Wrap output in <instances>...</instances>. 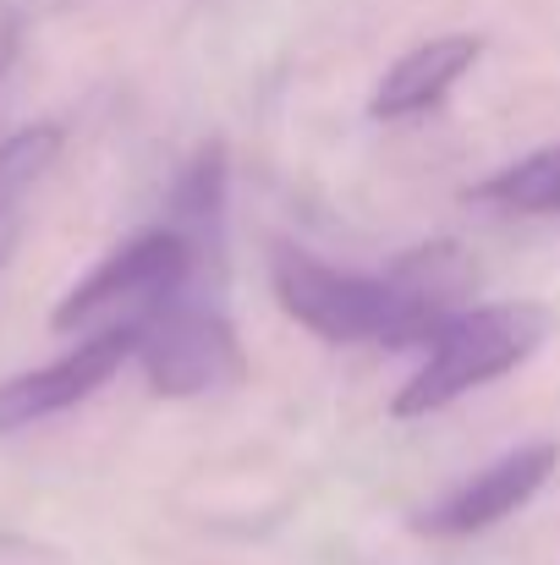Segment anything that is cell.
Here are the masks:
<instances>
[{"label":"cell","mask_w":560,"mask_h":565,"mask_svg":"<svg viewBox=\"0 0 560 565\" xmlns=\"http://www.w3.org/2000/svg\"><path fill=\"white\" fill-rule=\"evenodd\" d=\"M133 352H138V324H110V330L83 335L72 352H61L44 369L0 379V434L33 428L55 412H72L77 401H88L94 390H105L121 374L133 363Z\"/></svg>","instance_id":"5b68a950"},{"label":"cell","mask_w":560,"mask_h":565,"mask_svg":"<svg viewBox=\"0 0 560 565\" xmlns=\"http://www.w3.org/2000/svg\"><path fill=\"white\" fill-rule=\"evenodd\" d=\"M478 55H484V39L478 33H434V39L412 44L373 83L369 116L373 121H406V116L440 110L451 99V88L478 66Z\"/></svg>","instance_id":"ba28073f"},{"label":"cell","mask_w":560,"mask_h":565,"mask_svg":"<svg viewBox=\"0 0 560 565\" xmlns=\"http://www.w3.org/2000/svg\"><path fill=\"white\" fill-rule=\"evenodd\" d=\"M66 132L55 121H39V127H22L0 143V258L11 253V236H17V214L28 203V192L44 182V171L55 166Z\"/></svg>","instance_id":"30bf717a"},{"label":"cell","mask_w":560,"mask_h":565,"mask_svg":"<svg viewBox=\"0 0 560 565\" xmlns=\"http://www.w3.org/2000/svg\"><path fill=\"white\" fill-rule=\"evenodd\" d=\"M560 467V445L539 439V445H517L506 456H495L489 467H478L467 483H456L445 500H434L429 511L412 516V533L423 539H473L506 516H517Z\"/></svg>","instance_id":"8992f818"},{"label":"cell","mask_w":560,"mask_h":565,"mask_svg":"<svg viewBox=\"0 0 560 565\" xmlns=\"http://www.w3.org/2000/svg\"><path fill=\"white\" fill-rule=\"evenodd\" d=\"M390 291H395V335L390 352L406 347H429L462 308H473L478 291V264L462 242L440 236V242H418L406 247L390 269H384Z\"/></svg>","instance_id":"52a82bcc"},{"label":"cell","mask_w":560,"mask_h":565,"mask_svg":"<svg viewBox=\"0 0 560 565\" xmlns=\"http://www.w3.org/2000/svg\"><path fill=\"white\" fill-rule=\"evenodd\" d=\"M198 280L192 247L171 225H155L133 242H121L116 253H105V264H94L50 313V324L61 335H94L110 324H138L155 308H166L171 297H182Z\"/></svg>","instance_id":"7a4b0ae2"},{"label":"cell","mask_w":560,"mask_h":565,"mask_svg":"<svg viewBox=\"0 0 560 565\" xmlns=\"http://www.w3.org/2000/svg\"><path fill=\"white\" fill-rule=\"evenodd\" d=\"M550 335V313L539 302H484V308H462L429 347L418 374L406 379L390 401L395 417H429L445 412L451 401L484 390L489 379L511 374L517 363H528Z\"/></svg>","instance_id":"6da1fadb"},{"label":"cell","mask_w":560,"mask_h":565,"mask_svg":"<svg viewBox=\"0 0 560 565\" xmlns=\"http://www.w3.org/2000/svg\"><path fill=\"white\" fill-rule=\"evenodd\" d=\"M17 50H22V11L11 0H0V77L11 72Z\"/></svg>","instance_id":"7c38bea8"},{"label":"cell","mask_w":560,"mask_h":565,"mask_svg":"<svg viewBox=\"0 0 560 565\" xmlns=\"http://www.w3.org/2000/svg\"><path fill=\"white\" fill-rule=\"evenodd\" d=\"M225 192H231L225 143H203L187 160V171L171 188V203H166V225L192 247L198 275L214 269V280L225 275Z\"/></svg>","instance_id":"9c48e42d"},{"label":"cell","mask_w":560,"mask_h":565,"mask_svg":"<svg viewBox=\"0 0 560 565\" xmlns=\"http://www.w3.org/2000/svg\"><path fill=\"white\" fill-rule=\"evenodd\" d=\"M138 369L149 379L155 395L166 401H192L209 390H231L247 379V352L231 330L225 313L198 308L171 297L149 319H138Z\"/></svg>","instance_id":"277c9868"},{"label":"cell","mask_w":560,"mask_h":565,"mask_svg":"<svg viewBox=\"0 0 560 565\" xmlns=\"http://www.w3.org/2000/svg\"><path fill=\"white\" fill-rule=\"evenodd\" d=\"M467 198L484 203V209H500V214H533V220L560 214V143L511 160L506 171H495L489 182H478Z\"/></svg>","instance_id":"8fae6325"},{"label":"cell","mask_w":560,"mask_h":565,"mask_svg":"<svg viewBox=\"0 0 560 565\" xmlns=\"http://www.w3.org/2000/svg\"><path fill=\"white\" fill-rule=\"evenodd\" d=\"M0 264H6V258H0Z\"/></svg>","instance_id":"4fadbf2b"},{"label":"cell","mask_w":560,"mask_h":565,"mask_svg":"<svg viewBox=\"0 0 560 565\" xmlns=\"http://www.w3.org/2000/svg\"><path fill=\"white\" fill-rule=\"evenodd\" d=\"M270 286H275V302L319 341L390 347V335H395V291L384 275H352L303 247H275Z\"/></svg>","instance_id":"3957f363"}]
</instances>
